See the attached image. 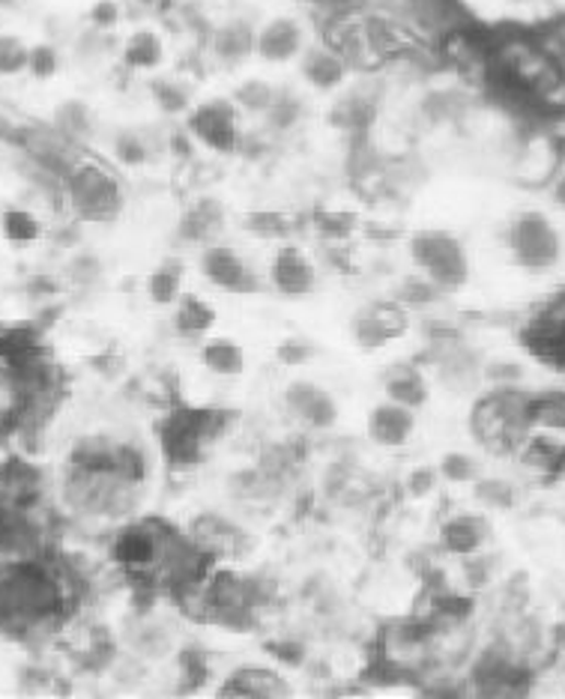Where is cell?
<instances>
[{"mask_svg": "<svg viewBox=\"0 0 565 699\" xmlns=\"http://www.w3.org/2000/svg\"><path fill=\"white\" fill-rule=\"evenodd\" d=\"M183 535L170 532L158 520H138L114 535L111 559L117 568L138 580H165L174 553L183 547Z\"/></svg>", "mask_w": 565, "mask_h": 699, "instance_id": "cell-1", "label": "cell"}, {"mask_svg": "<svg viewBox=\"0 0 565 699\" xmlns=\"http://www.w3.org/2000/svg\"><path fill=\"white\" fill-rule=\"evenodd\" d=\"M506 251L518 270L544 275L563 263L565 239L551 215L527 210V213L515 215L506 227Z\"/></svg>", "mask_w": 565, "mask_h": 699, "instance_id": "cell-2", "label": "cell"}, {"mask_svg": "<svg viewBox=\"0 0 565 699\" xmlns=\"http://www.w3.org/2000/svg\"><path fill=\"white\" fill-rule=\"evenodd\" d=\"M63 177H67L69 203H72V210L81 218L108 225L120 215V210H123V189H120L117 177L105 165L87 162V158H75Z\"/></svg>", "mask_w": 565, "mask_h": 699, "instance_id": "cell-3", "label": "cell"}, {"mask_svg": "<svg viewBox=\"0 0 565 699\" xmlns=\"http://www.w3.org/2000/svg\"><path fill=\"white\" fill-rule=\"evenodd\" d=\"M410 258L428 282L446 291H458L470 279V258L463 242L449 230H419L410 239Z\"/></svg>", "mask_w": 565, "mask_h": 699, "instance_id": "cell-4", "label": "cell"}, {"mask_svg": "<svg viewBox=\"0 0 565 699\" xmlns=\"http://www.w3.org/2000/svg\"><path fill=\"white\" fill-rule=\"evenodd\" d=\"M192 544L195 550L207 556L210 562H225V559H239L251 550V535L234 520L222 518L215 511L198 514L189 523V530L183 535Z\"/></svg>", "mask_w": 565, "mask_h": 699, "instance_id": "cell-5", "label": "cell"}, {"mask_svg": "<svg viewBox=\"0 0 565 699\" xmlns=\"http://www.w3.org/2000/svg\"><path fill=\"white\" fill-rule=\"evenodd\" d=\"M189 132L215 153H234L243 144L239 108L227 99L204 102L189 114Z\"/></svg>", "mask_w": 565, "mask_h": 699, "instance_id": "cell-6", "label": "cell"}, {"mask_svg": "<svg viewBox=\"0 0 565 699\" xmlns=\"http://www.w3.org/2000/svg\"><path fill=\"white\" fill-rule=\"evenodd\" d=\"M410 329L408 308L401 303H372L353 317V339L365 350H377L404 339Z\"/></svg>", "mask_w": 565, "mask_h": 699, "instance_id": "cell-7", "label": "cell"}, {"mask_svg": "<svg viewBox=\"0 0 565 699\" xmlns=\"http://www.w3.org/2000/svg\"><path fill=\"white\" fill-rule=\"evenodd\" d=\"M201 272H204L207 282L215 284L225 294L249 296L258 294L260 287L258 272L251 270L237 251L227 249V246H215V242H210L201 254Z\"/></svg>", "mask_w": 565, "mask_h": 699, "instance_id": "cell-8", "label": "cell"}, {"mask_svg": "<svg viewBox=\"0 0 565 699\" xmlns=\"http://www.w3.org/2000/svg\"><path fill=\"white\" fill-rule=\"evenodd\" d=\"M284 410L287 416L308 430H327L339 422V404L323 386L294 380L284 389Z\"/></svg>", "mask_w": 565, "mask_h": 699, "instance_id": "cell-9", "label": "cell"}, {"mask_svg": "<svg viewBox=\"0 0 565 699\" xmlns=\"http://www.w3.org/2000/svg\"><path fill=\"white\" fill-rule=\"evenodd\" d=\"M270 282L287 299H303L317 291V270L296 246H284L272 260Z\"/></svg>", "mask_w": 565, "mask_h": 699, "instance_id": "cell-10", "label": "cell"}, {"mask_svg": "<svg viewBox=\"0 0 565 699\" xmlns=\"http://www.w3.org/2000/svg\"><path fill=\"white\" fill-rule=\"evenodd\" d=\"M413 413L416 410H408V406L396 404V401H384V404L374 406L368 413V425H365L372 442L384 446V449L408 446L413 430H416V416Z\"/></svg>", "mask_w": 565, "mask_h": 699, "instance_id": "cell-11", "label": "cell"}, {"mask_svg": "<svg viewBox=\"0 0 565 699\" xmlns=\"http://www.w3.org/2000/svg\"><path fill=\"white\" fill-rule=\"evenodd\" d=\"M306 34L294 19H272L255 34V55L267 63H287L303 55Z\"/></svg>", "mask_w": 565, "mask_h": 699, "instance_id": "cell-12", "label": "cell"}, {"mask_svg": "<svg viewBox=\"0 0 565 699\" xmlns=\"http://www.w3.org/2000/svg\"><path fill=\"white\" fill-rule=\"evenodd\" d=\"M487 542V523L479 514H455L440 526L443 550L452 556H475Z\"/></svg>", "mask_w": 565, "mask_h": 699, "instance_id": "cell-13", "label": "cell"}, {"mask_svg": "<svg viewBox=\"0 0 565 699\" xmlns=\"http://www.w3.org/2000/svg\"><path fill=\"white\" fill-rule=\"evenodd\" d=\"M282 694H287L284 678L263 666H239L219 688V697H282Z\"/></svg>", "mask_w": 565, "mask_h": 699, "instance_id": "cell-14", "label": "cell"}, {"mask_svg": "<svg viewBox=\"0 0 565 699\" xmlns=\"http://www.w3.org/2000/svg\"><path fill=\"white\" fill-rule=\"evenodd\" d=\"M348 75V60L332 46H315L306 48L303 55V79L315 87V91H336Z\"/></svg>", "mask_w": 565, "mask_h": 699, "instance_id": "cell-15", "label": "cell"}, {"mask_svg": "<svg viewBox=\"0 0 565 699\" xmlns=\"http://www.w3.org/2000/svg\"><path fill=\"white\" fill-rule=\"evenodd\" d=\"M255 27L243 19L225 22L213 34V55L215 60H222L227 67H237L246 57L255 55Z\"/></svg>", "mask_w": 565, "mask_h": 699, "instance_id": "cell-16", "label": "cell"}, {"mask_svg": "<svg viewBox=\"0 0 565 699\" xmlns=\"http://www.w3.org/2000/svg\"><path fill=\"white\" fill-rule=\"evenodd\" d=\"M386 401H396V404L408 406V410H419V406L428 401V383H425V374L413 368V365H398L392 371L386 374L384 380Z\"/></svg>", "mask_w": 565, "mask_h": 699, "instance_id": "cell-17", "label": "cell"}, {"mask_svg": "<svg viewBox=\"0 0 565 699\" xmlns=\"http://www.w3.org/2000/svg\"><path fill=\"white\" fill-rule=\"evenodd\" d=\"M215 327V308L207 299L195 294H186L177 299V315H174V329L183 339H204Z\"/></svg>", "mask_w": 565, "mask_h": 699, "instance_id": "cell-18", "label": "cell"}, {"mask_svg": "<svg viewBox=\"0 0 565 699\" xmlns=\"http://www.w3.org/2000/svg\"><path fill=\"white\" fill-rule=\"evenodd\" d=\"M201 365L215 377H239L246 371V350L231 339H207L201 344Z\"/></svg>", "mask_w": 565, "mask_h": 699, "instance_id": "cell-19", "label": "cell"}, {"mask_svg": "<svg viewBox=\"0 0 565 699\" xmlns=\"http://www.w3.org/2000/svg\"><path fill=\"white\" fill-rule=\"evenodd\" d=\"M222 222H225V213H222L219 201L204 198V201H198L189 213L183 215L180 234L183 239H189V242H204V246H210L215 234L222 230Z\"/></svg>", "mask_w": 565, "mask_h": 699, "instance_id": "cell-20", "label": "cell"}, {"mask_svg": "<svg viewBox=\"0 0 565 699\" xmlns=\"http://www.w3.org/2000/svg\"><path fill=\"white\" fill-rule=\"evenodd\" d=\"M384 652L389 661H396L401 666L416 664L428 652V637L419 628H410V625H398V628H389L384 640Z\"/></svg>", "mask_w": 565, "mask_h": 699, "instance_id": "cell-21", "label": "cell"}, {"mask_svg": "<svg viewBox=\"0 0 565 699\" xmlns=\"http://www.w3.org/2000/svg\"><path fill=\"white\" fill-rule=\"evenodd\" d=\"M148 296L156 305H174L183 296V263L180 260H165L162 266L150 272Z\"/></svg>", "mask_w": 565, "mask_h": 699, "instance_id": "cell-22", "label": "cell"}, {"mask_svg": "<svg viewBox=\"0 0 565 699\" xmlns=\"http://www.w3.org/2000/svg\"><path fill=\"white\" fill-rule=\"evenodd\" d=\"M0 234L12 246H31L36 239L43 237V225L31 210H22V206H10L0 215Z\"/></svg>", "mask_w": 565, "mask_h": 699, "instance_id": "cell-23", "label": "cell"}, {"mask_svg": "<svg viewBox=\"0 0 565 699\" xmlns=\"http://www.w3.org/2000/svg\"><path fill=\"white\" fill-rule=\"evenodd\" d=\"M162 57H165V46H162V39L153 31H138V34L129 36V43L123 48L126 67L141 69V72L156 69L162 63Z\"/></svg>", "mask_w": 565, "mask_h": 699, "instance_id": "cell-24", "label": "cell"}, {"mask_svg": "<svg viewBox=\"0 0 565 699\" xmlns=\"http://www.w3.org/2000/svg\"><path fill=\"white\" fill-rule=\"evenodd\" d=\"M263 117H267V123H270L275 132H287V129H294V126L303 120V99L291 91H275L270 108L263 111Z\"/></svg>", "mask_w": 565, "mask_h": 699, "instance_id": "cell-25", "label": "cell"}, {"mask_svg": "<svg viewBox=\"0 0 565 699\" xmlns=\"http://www.w3.org/2000/svg\"><path fill=\"white\" fill-rule=\"evenodd\" d=\"M272 96H275V87L267 84L263 79H249L239 84L237 91H234V105H237L239 111H249V114H263L270 108Z\"/></svg>", "mask_w": 565, "mask_h": 699, "instance_id": "cell-26", "label": "cell"}, {"mask_svg": "<svg viewBox=\"0 0 565 699\" xmlns=\"http://www.w3.org/2000/svg\"><path fill=\"white\" fill-rule=\"evenodd\" d=\"M27 60H31V46L24 43L22 36L0 34V75L3 79L27 72Z\"/></svg>", "mask_w": 565, "mask_h": 699, "instance_id": "cell-27", "label": "cell"}, {"mask_svg": "<svg viewBox=\"0 0 565 699\" xmlns=\"http://www.w3.org/2000/svg\"><path fill=\"white\" fill-rule=\"evenodd\" d=\"M57 129L67 138H84L93 132V114L84 102H67L57 111Z\"/></svg>", "mask_w": 565, "mask_h": 699, "instance_id": "cell-28", "label": "cell"}, {"mask_svg": "<svg viewBox=\"0 0 565 699\" xmlns=\"http://www.w3.org/2000/svg\"><path fill=\"white\" fill-rule=\"evenodd\" d=\"M150 93H153V102H156L165 114L189 111V91L183 87L180 81L156 79L150 84Z\"/></svg>", "mask_w": 565, "mask_h": 699, "instance_id": "cell-29", "label": "cell"}, {"mask_svg": "<svg viewBox=\"0 0 565 699\" xmlns=\"http://www.w3.org/2000/svg\"><path fill=\"white\" fill-rule=\"evenodd\" d=\"M114 156L126 168H138V165H144L150 158V144L138 132H120V135L114 138Z\"/></svg>", "mask_w": 565, "mask_h": 699, "instance_id": "cell-30", "label": "cell"}, {"mask_svg": "<svg viewBox=\"0 0 565 699\" xmlns=\"http://www.w3.org/2000/svg\"><path fill=\"white\" fill-rule=\"evenodd\" d=\"M440 287L434 282H428L422 272H416V275H410L408 282L401 284V296H398V303L401 305H431V303H437L440 299Z\"/></svg>", "mask_w": 565, "mask_h": 699, "instance_id": "cell-31", "label": "cell"}, {"mask_svg": "<svg viewBox=\"0 0 565 699\" xmlns=\"http://www.w3.org/2000/svg\"><path fill=\"white\" fill-rule=\"evenodd\" d=\"M440 473L443 478H449L455 485H463V482H473L475 478V461L470 454H461V451H455V454H446L440 463Z\"/></svg>", "mask_w": 565, "mask_h": 699, "instance_id": "cell-32", "label": "cell"}, {"mask_svg": "<svg viewBox=\"0 0 565 699\" xmlns=\"http://www.w3.org/2000/svg\"><path fill=\"white\" fill-rule=\"evenodd\" d=\"M60 67V57L51 46H34L31 48V60H27V72L34 75V79L46 81L51 79Z\"/></svg>", "mask_w": 565, "mask_h": 699, "instance_id": "cell-33", "label": "cell"}, {"mask_svg": "<svg viewBox=\"0 0 565 699\" xmlns=\"http://www.w3.org/2000/svg\"><path fill=\"white\" fill-rule=\"evenodd\" d=\"M249 230L260 234V237H284L291 227H287V218L275 213H260L249 218Z\"/></svg>", "mask_w": 565, "mask_h": 699, "instance_id": "cell-34", "label": "cell"}, {"mask_svg": "<svg viewBox=\"0 0 565 699\" xmlns=\"http://www.w3.org/2000/svg\"><path fill=\"white\" fill-rule=\"evenodd\" d=\"M91 22L96 31H111L114 24L120 22V7L114 0H99L91 10Z\"/></svg>", "mask_w": 565, "mask_h": 699, "instance_id": "cell-35", "label": "cell"}, {"mask_svg": "<svg viewBox=\"0 0 565 699\" xmlns=\"http://www.w3.org/2000/svg\"><path fill=\"white\" fill-rule=\"evenodd\" d=\"M279 356H282V362H287V365H303V362L311 356V347L303 344V341H287V344H282V350H279Z\"/></svg>", "mask_w": 565, "mask_h": 699, "instance_id": "cell-36", "label": "cell"}, {"mask_svg": "<svg viewBox=\"0 0 565 699\" xmlns=\"http://www.w3.org/2000/svg\"><path fill=\"white\" fill-rule=\"evenodd\" d=\"M431 485H434V473H425V470H419L416 478L410 482V490H413V494H428Z\"/></svg>", "mask_w": 565, "mask_h": 699, "instance_id": "cell-37", "label": "cell"}, {"mask_svg": "<svg viewBox=\"0 0 565 699\" xmlns=\"http://www.w3.org/2000/svg\"><path fill=\"white\" fill-rule=\"evenodd\" d=\"M554 201L565 210V170L560 174V177H556V182H554Z\"/></svg>", "mask_w": 565, "mask_h": 699, "instance_id": "cell-38", "label": "cell"}, {"mask_svg": "<svg viewBox=\"0 0 565 699\" xmlns=\"http://www.w3.org/2000/svg\"><path fill=\"white\" fill-rule=\"evenodd\" d=\"M12 0H0V7H10Z\"/></svg>", "mask_w": 565, "mask_h": 699, "instance_id": "cell-39", "label": "cell"}, {"mask_svg": "<svg viewBox=\"0 0 565 699\" xmlns=\"http://www.w3.org/2000/svg\"><path fill=\"white\" fill-rule=\"evenodd\" d=\"M141 3H156V0H141Z\"/></svg>", "mask_w": 565, "mask_h": 699, "instance_id": "cell-40", "label": "cell"}]
</instances>
